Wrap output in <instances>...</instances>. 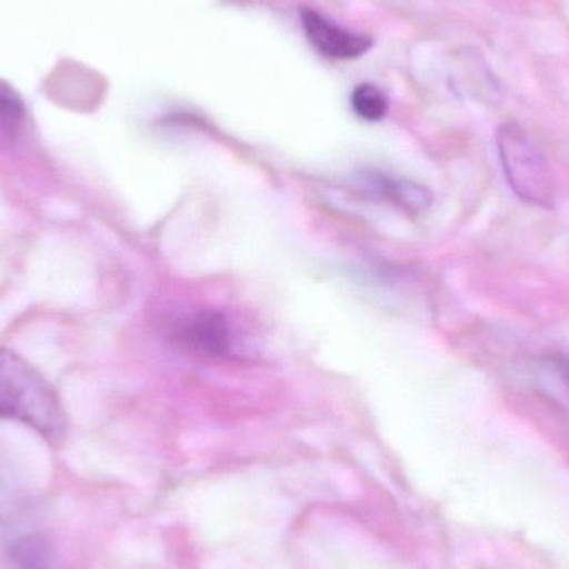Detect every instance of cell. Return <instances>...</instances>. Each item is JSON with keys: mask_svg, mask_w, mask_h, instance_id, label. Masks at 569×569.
Returning a JSON list of instances; mask_svg holds the SVG:
<instances>
[{"mask_svg": "<svg viewBox=\"0 0 569 569\" xmlns=\"http://www.w3.org/2000/svg\"><path fill=\"white\" fill-rule=\"evenodd\" d=\"M0 418L26 425L49 441H59L67 430L56 388L26 358L7 348H0Z\"/></svg>", "mask_w": 569, "mask_h": 569, "instance_id": "cell-1", "label": "cell"}, {"mask_svg": "<svg viewBox=\"0 0 569 569\" xmlns=\"http://www.w3.org/2000/svg\"><path fill=\"white\" fill-rule=\"evenodd\" d=\"M497 142L501 167L515 193L531 206L553 207V173L527 130L517 122L503 123Z\"/></svg>", "mask_w": 569, "mask_h": 569, "instance_id": "cell-2", "label": "cell"}, {"mask_svg": "<svg viewBox=\"0 0 569 569\" xmlns=\"http://www.w3.org/2000/svg\"><path fill=\"white\" fill-rule=\"evenodd\" d=\"M301 23H303L308 42L321 56L330 57V59H355V57L363 56L371 47V40L368 37L341 29L337 23L325 19L315 10H303Z\"/></svg>", "mask_w": 569, "mask_h": 569, "instance_id": "cell-3", "label": "cell"}, {"mask_svg": "<svg viewBox=\"0 0 569 569\" xmlns=\"http://www.w3.org/2000/svg\"><path fill=\"white\" fill-rule=\"evenodd\" d=\"M176 338L187 348L206 357H220L230 350L229 321L219 311H200L180 321Z\"/></svg>", "mask_w": 569, "mask_h": 569, "instance_id": "cell-4", "label": "cell"}, {"mask_svg": "<svg viewBox=\"0 0 569 569\" xmlns=\"http://www.w3.org/2000/svg\"><path fill=\"white\" fill-rule=\"evenodd\" d=\"M370 180L373 189L380 192V196L387 197L388 200H393L398 206L407 207L408 210L421 212L428 209L431 203L430 193L423 187L417 183L403 182V180H391L388 177L375 176Z\"/></svg>", "mask_w": 569, "mask_h": 569, "instance_id": "cell-5", "label": "cell"}, {"mask_svg": "<svg viewBox=\"0 0 569 569\" xmlns=\"http://www.w3.org/2000/svg\"><path fill=\"white\" fill-rule=\"evenodd\" d=\"M351 107L358 117L375 122V120L383 119L387 113V99L378 87L371 86V83H361L351 93Z\"/></svg>", "mask_w": 569, "mask_h": 569, "instance_id": "cell-6", "label": "cell"}, {"mask_svg": "<svg viewBox=\"0 0 569 569\" xmlns=\"http://www.w3.org/2000/svg\"><path fill=\"white\" fill-rule=\"evenodd\" d=\"M13 558L19 569H57L52 555L39 538H26L13 548Z\"/></svg>", "mask_w": 569, "mask_h": 569, "instance_id": "cell-7", "label": "cell"}, {"mask_svg": "<svg viewBox=\"0 0 569 569\" xmlns=\"http://www.w3.org/2000/svg\"><path fill=\"white\" fill-rule=\"evenodd\" d=\"M23 103L19 93L0 79V123L7 129H16L23 119Z\"/></svg>", "mask_w": 569, "mask_h": 569, "instance_id": "cell-8", "label": "cell"}, {"mask_svg": "<svg viewBox=\"0 0 569 569\" xmlns=\"http://www.w3.org/2000/svg\"><path fill=\"white\" fill-rule=\"evenodd\" d=\"M555 365H557V368H560L561 375L569 381V360H567V358H560Z\"/></svg>", "mask_w": 569, "mask_h": 569, "instance_id": "cell-9", "label": "cell"}]
</instances>
